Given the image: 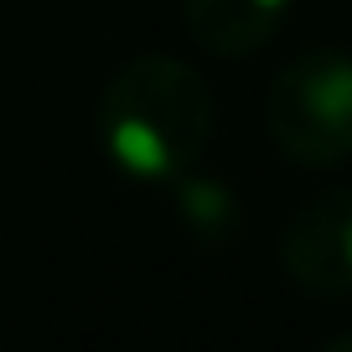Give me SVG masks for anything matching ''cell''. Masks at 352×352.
<instances>
[{
  "label": "cell",
  "instance_id": "obj_1",
  "mask_svg": "<svg viewBox=\"0 0 352 352\" xmlns=\"http://www.w3.org/2000/svg\"><path fill=\"white\" fill-rule=\"evenodd\" d=\"M99 145L135 182H176L202 161L218 130L208 78L171 52H140L104 83L94 109Z\"/></svg>",
  "mask_w": 352,
  "mask_h": 352
},
{
  "label": "cell",
  "instance_id": "obj_5",
  "mask_svg": "<svg viewBox=\"0 0 352 352\" xmlns=\"http://www.w3.org/2000/svg\"><path fill=\"white\" fill-rule=\"evenodd\" d=\"M166 187H171V202H176L182 228H187L197 243L223 249V243L239 239V228H243V197L223 182V176H192V171H182L176 182H166Z\"/></svg>",
  "mask_w": 352,
  "mask_h": 352
},
{
  "label": "cell",
  "instance_id": "obj_4",
  "mask_svg": "<svg viewBox=\"0 0 352 352\" xmlns=\"http://www.w3.org/2000/svg\"><path fill=\"white\" fill-rule=\"evenodd\" d=\"M296 0H182V26L208 57L239 63L270 47Z\"/></svg>",
  "mask_w": 352,
  "mask_h": 352
},
{
  "label": "cell",
  "instance_id": "obj_3",
  "mask_svg": "<svg viewBox=\"0 0 352 352\" xmlns=\"http://www.w3.org/2000/svg\"><path fill=\"white\" fill-rule=\"evenodd\" d=\"M280 270L316 300H352V187L311 197L285 223Z\"/></svg>",
  "mask_w": 352,
  "mask_h": 352
},
{
  "label": "cell",
  "instance_id": "obj_2",
  "mask_svg": "<svg viewBox=\"0 0 352 352\" xmlns=\"http://www.w3.org/2000/svg\"><path fill=\"white\" fill-rule=\"evenodd\" d=\"M264 130L290 166L337 171L352 161V52L306 47L264 88Z\"/></svg>",
  "mask_w": 352,
  "mask_h": 352
}]
</instances>
